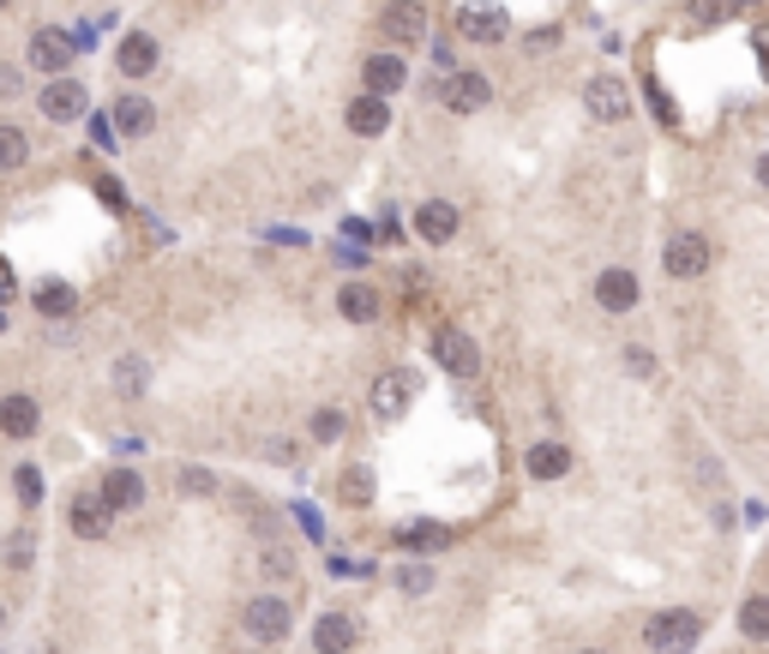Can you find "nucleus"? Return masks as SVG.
Instances as JSON below:
<instances>
[{
	"instance_id": "obj_19",
	"label": "nucleus",
	"mask_w": 769,
	"mask_h": 654,
	"mask_svg": "<svg viewBox=\"0 0 769 654\" xmlns=\"http://www.w3.org/2000/svg\"><path fill=\"white\" fill-rule=\"evenodd\" d=\"M409 397H415L409 372H379V385H373V414H379V421H397V414L409 409Z\"/></svg>"
},
{
	"instance_id": "obj_18",
	"label": "nucleus",
	"mask_w": 769,
	"mask_h": 654,
	"mask_svg": "<svg viewBox=\"0 0 769 654\" xmlns=\"http://www.w3.org/2000/svg\"><path fill=\"white\" fill-rule=\"evenodd\" d=\"M385 127H392V103L373 97V90H361V97L349 103V132H355V139H379Z\"/></svg>"
},
{
	"instance_id": "obj_41",
	"label": "nucleus",
	"mask_w": 769,
	"mask_h": 654,
	"mask_svg": "<svg viewBox=\"0 0 769 654\" xmlns=\"http://www.w3.org/2000/svg\"><path fill=\"white\" fill-rule=\"evenodd\" d=\"M0 625H7V613H0Z\"/></svg>"
},
{
	"instance_id": "obj_11",
	"label": "nucleus",
	"mask_w": 769,
	"mask_h": 654,
	"mask_svg": "<svg viewBox=\"0 0 769 654\" xmlns=\"http://www.w3.org/2000/svg\"><path fill=\"white\" fill-rule=\"evenodd\" d=\"M108 127H115L120 139H144V132L157 127V108H151V97L127 90V97H115V108H108Z\"/></svg>"
},
{
	"instance_id": "obj_38",
	"label": "nucleus",
	"mask_w": 769,
	"mask_h": 654,
	"mask_svg": "<svg viewBox=\"0 0 769 654\" xmlns=\"http://www.w3.org/2000/svg\"><path fill=\"white\" fill-rule=\"evenodd\" d=\"M740 7H752V0H716V7H709L704 18H728V13H740Z\"/></svg>"
},
{
	"instance_id": "obj_39",
	"label": "nucleus",
	"mask_w": 769,
	"mask_h": 654,
	"mask_svg": "<svg viewBox=\"0 0 769 654\" xmlns=\"http://www.w3.org/2000/svg\"><path fill=\"white\" fill-rule=\"evenodd\" d=\"M757 187H769V151L757 156Z\"/></svg>"
},
{
	"instance_id": "obj_9",
	"label": "nucleus",
	"mask_w": 769,
	"mask_h": 654,
	"mask_svg": "<svg viewBox=\"0 0 769 654\" xmlns=\"http://www.w3.org/2000/svg\"><path fill=\"white\" fill-rule=\"evenodd\" d=\"M584 103H589V115L607 120V127H619V120L631 115V97H626V85H619V78H589Z\"/></svg>"
},
{
	"instance_id": "obj_23",
	"label": "nucleus",
	"mask_w": 769,
	"mask_h": 654,
	"mask_svg": "<svg viewBox=\"0 0 769 654\" xmlns=\"http://www.w3.org/2000/svg\"><path fill=\"white\" fill-rule=\"evenodd\" d=\"M457 540V528H445V523H409V528H397V547L403 552H445Z\"/></svg>"
},
{
	"instance_id": "obj_22",
	"label": "nucleus",
	"mask_w": 769,
	"mask_h": 654,
	"mask_svg": "<svg viewBox=\"0 0 769 654\" xmlns=\"http://www.w3.org/2000/svg\"><path fill=\"white\" fill-rule=\"evenodd\" d=\"M337 312L349 324H373L379 319V288L373 283H343L337 288Z\"/></svg>"
},
{
	"instance_id": "obj_32",
	"label": "nucleus",
	"mask_w": 769,
	"mask_h": 654,
	"mask_svg": "<svg viewBox=\"0 0 769 654\" xmlns=\"http://www.w3.org/2000/svg\"><path fill=\"white\" fill-rule=\"evenodd\" d=\"M265 577H277V582L295 577V559H289V547H277V540L265 547Z\"/></svg>"
},
{
	"instance_id": "obj_7",
	"label": "nucleus",
	"mask_w": 769,
	"mask_h": 654,
	"mask_svg": "<svg viewBox=\"0 0 769 654\" xmlns=\"http://www.w3.org/2000/svg\"><path fill=\"white\" fill-rule=\"evenodd\" d=\"M157 37H151V30H127V37H120V49H115V73L120 78H151L157 73Z\"/></svg>"
},
{
	"instance_id": "obj_10",
	"label": "nucleus",
	"mask_w": 769,
	"mask_h": 654,
	"mask_svg": "<svg viewBox=\"0 0 769 654\" xmlns=\"http://www.w3.org/2000/svg\"><path fill=\"white\" fill-rule=\"evenodd\" d=\"M241 625H247L259 642H283V637H289V601H277V594H259V601H247Z\"/></svg>"
},
{
	"instance_id": "obj_29",
	"label": "nucleus",
	"mask_w": 769,
	"mask_h": 654,
	"mask_svg": "<svg viewBox=\"0 0 769 654\" xmlns=\"http://www.w3.org/2000/svg\"><path fill=\"white\" fill-rule=\"evenodd\" d=\"M307 433H313V445H337V438H343V414L337 409H319L313 421H307Z\"/></svg>"
},
{
	"instance_id": "obj_35",
	"label": "nucleus",
	"mask_w": 769,
	"mask_h": 654,
	"mask_svg": "<svg viewBox=\"0 0 769 654\" xmlns=\"http://www.w3.org/2000/svg\"><path fill=\"white\" fill-rule=\"evenodd\" d=\"M181 487H187V492H198V499H205V492H217V480H210L205 469H181Z\"/></svg>"
},
{
	"instance_id": "obj_21",
	"label": "nucleus",
	"mask_w": 769,
	"mask_h": 654,
	"mask_svg": "<svg viewBox=\"0 0 769 654\" xmlns=\"http://www.w3.org/2000/svg\"><path fill=\"white\" fill-rule=\"evenodd\" d=\"M42 426V409H37V397H0V433L7 438H30Z\"/></svg>"
},
{
	"instance_id": "obj_6",
	"label": "nucleus",
	"mask_w": 769,
	"mask_h": 654,
	"mask_svg": "<svg viewBox=\"0 0 769 654\" xmlns=\"http://www.w3.org/2000/svg\"><path fill=\"white\" fill-rule=\"evenodd\" d=\"M433 355H439V367L451 372V379H482V348L463 331H439L433 336Z\"/></svg>"
},
{
	"instance_id": "obj_17",
	"label": "nucleus",
	"mask_w": 769,
	"mask_h": 654,
	"mask_svg": "<svg viewBox=\"0 0 769 654\" xmlns=\"http://www.w3.org/2000/svg\"><path fill=\"white\" fill-rule=\"evenodd\" d=\"M638 277H631V270H601L595 277V300H601V312H631L638 307Z\"/></svg>"
},
{
	"instance_id": "obj_16",
	"label": "nucleus",
	"mask_w": 769,
	"mask_h": 654,
	"mask_svg": "<svg viewBox=\"0 0 769 654\" xmlns=\"http://www.w3.org/2000/svg\"><path fill=\"white\" fill-rule=\"evenodd\" d=\"M355 642H361V625H355L349 613H325V618H313V649H319V654H349Z\"/></svg>"
},
{
	"instance_id": "obj_26",
	"label": "nucleus",
	"mask_w": 769,
	"mask_h": 654,
	"mask_svg": "<svg viewBox=\"0 0 769 654\" xmlns=\"http://www.w3.org/2000/svg\"><path fill=\"white\" fill-rule=\"evenodd\" d=\"M144 385H151V367H144V355H120V360H115V390H120V397H144Z\"/></svg>"
},
{
	"instance_id": "obj_34",
	"label": "nucleus",
	"mask_w": 769,
	"mask_h": 654,
	"mask_svg": "<svg viewBox=\"0 0 769 654\" xmlns=\"http://www.w3.org/2000/svg\"><path fill=\"white\" fill-rule=\"evenodd\" d=\"M626 372L631 379H655V355L650 348H626Z\"/></svg>"
},
{
	"instance_id": "obj_42",
	"label": "nucleus",
	"mask_w": 769,
	"mask_h": 654,
	"mask_svg": "<svg viewBox=\"0 0 769 654\" xmlns=\"http://www.w3.org/2000/svg\"><path fill=\"white\" fill-rule=\"evenodd\" d=\"M0 7H7V0H0Z\"/></svg>"
},
{
	"instance_id": "obj_33",
	"label": "nucleus",
	"mask_w": 769,
	"mask_h": 654,
	"mask_svg": "<svg viewBox=\"0 0 769 654\" xmlns=\"http://www.w3.org/2000/svg\"><path fill=\"white\" fill-rule=\"evenodd\" d=\"M343 499H349V504H367V499H373V475H367V469H349V480H343Z\"/></svg>"
},
{
	"instance_id": "obj_27",
	"label": "nucleus",
	"mask_w": 769,
	"mask_h": 654,
	"mask_svg": "<svg viewBox=\"0 0 769 654\" xmlns=\"http://www.w3.org/2000/svg\"><path fill=\"white\" fill-rule=\"evenodd\" d=\"M740 637H752V642L769 637V594H745L740 601Z\"/></svg>"
},
{
	"instance_id": "obj_5",
	"label": "nucleus",
	"mask_w": 769,
	"mask_h": 654,
	"mask_svg": "<svg viewBox=\"0 0 769 654\" xmlns=\"http://www.w3.org/2000/svg\"><path fill=\"white\" fill-rule=\"evenodd\" d=\"M457 37L463 42H505V13L487 0H463L457 7Z\"/></svg>"
},
{
	"instance_id": "obj_15",
	"label": "nucleus",
	"mask_w": 769,
	"mask_h": 654,
	"mask_svg": "<svg viewBox=\"0 0 769 654\" xmlns=\"http://www.w3.org/2000/svg\"><path fill=\"white\" fill-rule=\"evenodd\" d=\"M457 222H463V217H457V205H451V198H427V205L415 210V234H421L427 246L457 241Z\"/></svg>"
},
{
	"instance_id": "obj_2",
	"label": "nucleus",
	"mask_w": 769,
	"mask_h": 654,
	"mask_svg": "<svg viewBox=\"0 0 769 654\" xmlns=\"http://www.w3.org/2000/svg\"><path fill=\"white\" fill-rule=\"evenodd\" d=\"M662 270L674 277V283H697V277L709 270V241H704L697 229H685V234H667Z\"/></svg>"
},
{
	"instance_id": "obj_4",
	"label": "nucleus",
	"mask_w": 769,
	"mask_h": 654,
	"mask_svg": "<svg viewBox=\"0 0 769 654\" xmlns=\"http://www.w3.org/2000/svg\"><path fill=\"white\" fill-rule=\"evenodd\" d=\"M37 108H42L49 120H79L85 108H91V97H85L79 78H66V73H61V78H49V85L37 90Z\"/></svg>"
},
{
	"instance_id": "obj_12",
	"label": "nucleus",
	"mask_w": 769,
	"mask_h": 654,
	"mask_svg": "<svg viewBox=\"0 0 769 654\" xmlns=\"http://www.w3.org/2000/svg\"><path fill=\"white\" fill-rule=\"evenodd\" d=\"M494 103V78L487 73H457L445 78V108H457V115H475V108Z\"/></svg>"
},
{
	"instance_id": "obj_31",
	"label": "nucleus",
	"mask_w": 769,
	"mask_h": 654,
	"mask_svg": "<svg viewBox=\"0 0 769 654\" xmlns=\"http://www.w3.org/2000/svg\"><path fill=\"white\" fill-rule=\"evenodd\" d=\"M397 589H403V594H427L433 589V570L427 565H403V570H397Z\"/></svg>"
},
{
	"instance_id": "obj_36",
	"label": "nucleus",
	"mask_w": 769,
	"mask_h": 654,
	"mask_svg": "<svg viewBox=\"0 0 769 654\" xmlns=\"http://www.w3.org/2000/svg\"><path fill=\"white\" fill-rule=\"evenodd\" d=\"M7 565H30V535H13V540H7Z\"/></svg>"
},
{
	"instance_id": "obj_25",
	"label": "nucleus",
	"mask_w": 769,
	"mask_h": 654,
	"mask_svg": "<svg viewBox=\"0 0 769 654\" xmlns=\"http://www.w3.org/2000/svg\"><path fill=\"white\" fill-rule=\"evenodd\" d=\"M73 307H79L73 283H42L37 288V312H42V319H73Z\"/></svg>"
},
{
	"instance_id": "obj_1",
	"label": "nucleus",
	"mask_w": 769,
	"mask_h": 654,
	"mask_svg": "<svg viewBox=\"0 0 769 654\" xmlns=\"http://www.w3.org/2000/svg\"><path fill=\"white\" fill-rule=\"evenodd\" d=\"M704 637V613H691V606H667V613H655L650 625H643V642L650 649H685V642Z\"/></svg>"
},
{
	"instance_id": "obj_24",
	"label": "nucleus",
	"mask_w": 769,
	"mask_h": 654,
	"mask_svg": "<svg viewBox=\"0 0 769 654\" xmlns=\"http://www.w3.org/2000/svg\"><path fill=\"white\" fill-rule=\"evenodd\" d=\"M523 469H529L535 480H560V475H572V450L548 438V445H535L529 457H523Z\"/></svg>"
},
{
	"instance_id": "obj_14",
	"label": "nucleus",
	"mask_w": 769,
	"mask_h": 654,
	"mask_svg": "<svg viewBox=\"0 0 769 654\" xmlns=\"http://www.w3.org/2000/svg\"><path fill=\"white\" fill-rule=\"evenodd\" d=\"M361 85L373 90V97H392V90H403L409 85V61L403 54H367V66H361Z\"/></svg>"
},
{
	"instance_id": "obj_3",
	"label": "nucleus",
	"mask_w": 769,
	"mask_h": 654,
	"mask_svg": "<svg viewBox=\"0 0 769 654\" xmlns=\"http://www.w3.org/2000/svg\"><path fill=\"white\" fill-rule=\"evenodd\" d=\"M379 37L392 42V49L427 42V7H421V0H392V7L379 13Z\"/></svg>"
},
{
	"instance_id": "obj_30",
	"label": "nucleus",
	"mask_w": 769,
	"mask_h": 654,
	"mask_svg": "<svg viewBox=\"0 0 769 654\" xmlns=\"http://www.w3.org/2000/svg\"><path fill=\"white\" fill-rule=\"evenodd\" d=\"M13 492H18L25 511H37V504H42V475H37V469H13Z\"/></svg>"
},
{
	"instance_id": "obj_20",
	"label": "nucleus",
	"mask_w": 769,
	"mask_h": 654,
	"mask_svg": "<svg viewBox=\"0 0 769 654\" xmlns=\"http://www.w3.org/2000/svg\"><path fill=\"white\" fill-rule=\"evenodd\" d=\"M97 499H103L108 511H139V504H144V480L132 475V469H108L103 487H97Z\"/></svg>"
},
{
	"instance_id": "obj_40",
	"label": "nucleus",
	"mask_w": 769,
	"mask_h": 654,
	"mask_svg": "<svg viewBox=\"0 0 769 654\" xmlns=\"http://www.w3.org/2000/svg\"><path fill=\"white\" fill-rule=\"evenodd\" d=\"M584 654H607V649H584Z\"/></svg>"
},
{
	"instance_id": "obj_8",
	"label": "nucleus",
	"mask_w": 769,
	"mask_h": 654,
	"mask_svg": "<svg viewBox=\"0 0 769 654\" xmlns=\"http://www.w3.org/2000/svg\"><path fill=\"white\" fill-rule=\"evenodd\" d=\"M73 49H79V42L66 37V30L42 25L37 37H30V66H37V73H49V78H61L66 66H73Z\"/></svg>"
},
{
	"instance_id": "obj_37",
	"label": "nucleus",
	"mask_w": 769,
	"mask_h": 654,
	"mask_svg": "<svg viewBox=\"0 0 769 654\" xmlns=\"http://www.w3.org/2000/svg\"><path fill=\"white\" fill-rule=\"evenodd\" d=\"M18 85H25V78H18L13 66H0V97H18Z\"/></svg>"
},
{
	"instance_id": "obj_28",
	"label": "nucleus",
	"mask_w": 769,
	"mask_h": 654,
	"mask_svg": "<svg viewBox=\"0 0 769 654\" xmlns=\"http://www.w3.org/2000/svg\"><path fill=\"white\" fill-rule=\"evenodd\" d=\"M25 156H30V139L18 127H0V175L7 168H25Z\"/></svg>"
},
{
	"instance_id": "obj_13",
	"label": "nucleus",
	"mask_w": 769,
	"mask_h": 654,
	"mask_svg": "<svg viewBox=\"0 0 769 654\" xmlns=\"http://www.w3.org/2000/svg\"><path fill=\"white\" fill-rule=\"evenodd\" d=\"M108 516H115V511H108L97 492H73V499H66V523H73V535H79V540H103Z\"/></svg>"
}]
</instances>
